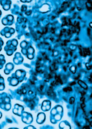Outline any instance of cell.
Instances as JSON below:
<instances>
[{"label":"cell","instance_id":"1","mask_svg":"<svg viewBox=\"0 0 92 129\" xmlns=\"http://www.w3.org/2000/svg\"><path fill=\"white\" fill-rule=\"evenodd\" d=\"M78 83L84 89H86L87 88V86L85 83H84L82 81L79 80L78 81Z\"/></svg>","mask_w":92,"mask_h":129},{"label":"cell","instance_id":"2","mask_svg":"<svg viewBox=\"0 0 92 129\" xmlns=\"http://www.w3.org/2000/svg\"><path fill=\"white\" fill-rule=\"evenodd\" d=\"M77 48L76 45L73 44H71L70 46V50H75Z\"/></svg>","mask_w":92,"mask_h":129},{"label":"cell","instance_id":"3","mask_svg":"<svg viewBox=\"0 0 92 129\" xmlns=\"http://www.w3.org/2000/svg\"><path fill=\"white\" fill-rule=\"evenodd\" d=\"M70 70L72 73H75L76 72L75 67L74 66H72L70 68Z\"/></svg>","mask_w":92,"mask_h":129},{"label":"cell","instance_id":"4","mask_svg":"<svg viewBox=\"0 0 92 129\" xmlns=\"http://www.w3.org/2000/svg\"><path fill=\"white\" fill-rule=\"evenodd\" d=\"M59 52L58 51H55L53 52V55L54 56H57L58 55Z\"/></svg>","mask_w":92,"mask_h":129},{"label":"cell","instance_id":"5","mask_svg":"<svg viewBox=\"0 0 92 129\" xmlns=\"http://www.w3.org/2000/svg\"><path fill=\"white\" fill-rule=\"evenodd\" d=\"M89 25L90 26V27L91 28H92V22H90V23L89 24Z\"/></svg>","mask_w":92,"mask_h":129}]
</instances>
